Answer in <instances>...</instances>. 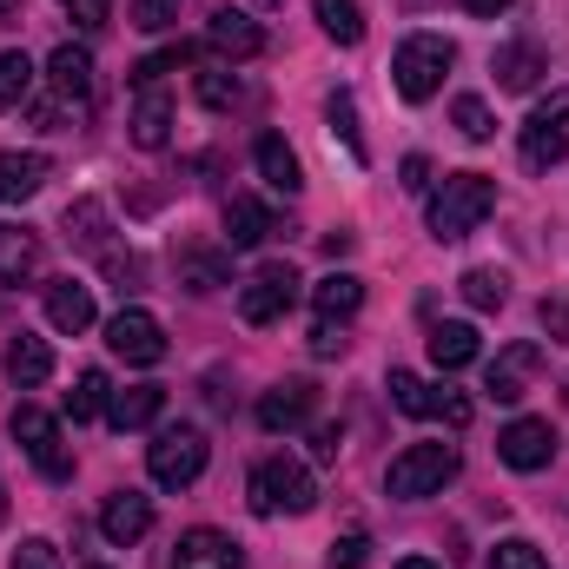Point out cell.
Masks as SVG:
<instances>
[{
	"label": "cell",
	"mask_w": 569,
	"mask_h": 569,
	"mask_svg": "<svg viewBox=\"0 0 569 569\" xmlns=\"http://www.w3.org/2000/svg\"><path fill=\"white\" fill-rule=\"evenodd\" d=\"M497 212V179L483 172H450L437 192H430V239H470L483 219Z\"/></svg>",
	"instance_id": "cell-1"
},
{
	"label": "cell",
	"mask_w": 569,
	"mask_h": 569,
	"mask_svg": "<svg viewBox=\"0 0 569 569\" xmlns=\"http://www.w3.org/2000/svg\"><path fill=\"white\" fill-rule=\"evenodd\" d=\"M206 457H212V443H206V430L199 425H166L152 443H146V470H152L159 490H186V483H199V477H206Z\"/></svg>",
	"instance_id": "cell-2"
},
{
	"label": "cell",
	"mask_w": 569,
	"mask_h": 569,
	"mask_svg": "<svg viewBox=\"0 0 569 569\" xmlns=\"http://www.w3.org/2000/svg\"><path fill=\"white\" fill-rule=\"evenodd\" d=\"M318 503V483H311V470L298 463V457H266L259 470H252V510L259 517H305Z\"/></svg>",
	"instance_id": "cell-3"
},
{
	"label": "cell",
	"mask_w": 569,
	"mask_h": 569,
	"mask_svg": "<svg viewBox=\"0 0 569 569\" xmlns=\"http://www.w3.org/2000/svg\"><path fill=\"white\" fill-rule=\"evenodd\" d=\"M450 477H457V443H411V450L391 457L385 490H391L398 503H418V497H437Z\"/></svg>",
	"instance_id": "cell-4"
},
{
	"label": "cell",
	"mask_w": 569,
	"mask_h": 569,
	"mask_svg": "<svg viewBox=\"0 0 569 569\" xmlns=\"http://www.w3.org/2000/svg\"><path fill=\"white\" fill-rule=\"evenodd\" d=\"M450 67H457V47H450L443 33H411V40L398 47V60H391V80H398V93H405L411 107H425L430 93L443 87Z\"/></svg>",
	"instance_id": "cell-5"
},
{
	"label": "cell",
	"mask_w": 569,
	"mask_h": 569,
	"mask_svg": "<svg viewBox=\"0 0 569 569\" xmlns=\"http://www.w3.org/2000/svg\"><path fill=\"white\" fill-rule=\"evenodd\" d=\"M7 430H13V443L27 450V463L47 477V483H67L73 477V450H67V437H60V425L40 411V405H13V418H7Z\"/></svg>",
	"instance_id": "cell-6"
},
{
	"label": "cell",
	"mask_w": 569,
	"mask_h": 569,
	"mask_svg": "<svg viewBox=\"0 0 569 569\" xmlns=\"http://www.w3.org/2000/svg\"><path fill=\"white\" fill-rule=\"evenodd\" d=\"M107 345H113V358H127V365H159V358H166V331H159V318L140 311V305H120V311L107 318Z\"/></svg>",
	"instance_id": "cell-7"
},
{
	"label": "cell",
	"mask_w": 569,
	"mask_h": 569,
	"mask_svg": "<svg viewBox=\"0 0 569 569\" xmlns=\"http://www.w3.org/2000/svg\"><path fill=\"white\" fill-rule=\"evenodd\" d=\"M298 284L305 279H298L291 266H266L259 279L239 291V318H246V325H279L284 311L298 305Z\"/></svg>",
	"instance_id": "cell-8"
},
{
	"label": "cell",
	"mask_w": 569,
	"mask_h": 569,
	"mask_svg": "<svg viewBox=\"0 0 569 569\" xmlns=\"http://www.w3.org/2000/svg\"><path fill=\"white\" fill-rule=\"evenodd\" d=\"M497 457L510 463V470H543L550 457H557V430H550V418H510V425L497 430Z\"/></svg>",
	"instance_id": "cell-9"
},
{
	"label": "cell",
	"mask_w": 569,
	"mask_h": 569,
	"mask_svg": "<svg viewBox=\"0 0 569 569\" xmlns=\"http://www.w3.org/2000/svg\"><path fill=\"white\" fill-rule=\"evenodd\" d=\"M47 87H53V100H67L73 113H87L93 107V93H100V80H93V53L87 47H53V60H47Z\"/></svg>",
	"instance_id": "cell-10"
},
{
	"label": "cell",
	"mask_w": 569,
	"mask_h": 569,
	"mask_svg": "<svg viewBox=\"0 0 569 569\" xmlns=\"http://www.w3.org/2000/svg\"><path fill=\"white\" fill-rule=\"evenodd\" d=\"M311 411H318V385H305V378H284V385H272V391L259 398V425L272 430V437L311 425Z\"/></svg>",
	"instance_id": "cell-11"
},
{
	"label": "cell",
	"mask_w": 569,
	"mask_h": 569,
	"mask_svg": "<svg viewBox=\"0 0 569 569\" xmlns=\"http://www.w3.org/2000/svg\"><path fill=\"white\" fill-rule=\"evenodd\" d=\"M206 40H212V53H219V60H259V47H266L259 20H252V13H239V7H212Z\"/></svg>",
	"instance_id": "cell-12"
},
{
	"label": "cell",
	"mask_w": 569,
	"mask_h": 569,
	"mask_svg": "<svg viewBox=\"0 0 569 569\" xmlns=\"http://www.w3.org/2000/svg\"><path fill=\"white\" fill-rule=\"evenodd\" d=\"M537 371H543V351H537V345H503L497 365H490V378H483V391H490L497 405H517Z\"/></svg>",
	"instance_id": "cell-13"
},
{
	"label": "cell",
	"mask_w": 569,
	"mask_h": 569,
	"mask_svg": "<svg viewBox=\"0 0 569 569\" xmlns=\"http://www.w3.org/2000/svg\"><path fill=\"white\" fill-rule=\"evenodd\" d=\"M146 530H152V497H140V490H113L107 510H100V537H107L113 550H133Z\"/></svg>",
	"instance_id": "cell-14"
},
{
	"label": "cell",
	"mask_w": 569,
	"mask_h": 569,
	"mask_svg": "<svg viewBox=\"0 0 569 569\" xmlns=\"http://www.w3.org/2000/svg\"><path fill=\"white\" fill-rule=\"evenodd\" d=\"M40 291H47V325H53V331L80 338V331L93 325V284H80V279H47Z\"/></svg>",
	"instance_id": "cell-15"
},
{
	"label": "cell",
	"mask_w": 569,
	"mask_h": 569,
	"mask_svg": "<svg viewBox=\"0 0 569 569\" xmlns=\"http://www.w3.org/2000/svg\"><path fill=\"white\" fill-rule=\"evenodd\" d=\"M172 569H246V550L226 537V530H186L179 537V557H172Z\"/></svg>",
	"instance_id": "cell-16"
},
{
	"label": "cell",
	"mask_w": 569,
	"mask_h": 569,
	"mask_svg": "<svg viewBox=\"0 0 569 569\" xmlns=\"http://www.w3.org/2000/svg\"><path fill=\"white\" fill-rule=\"evenodd\" d=\"M40 266H47L40 232H33V226H7V219H0V279L27 284V279H40Z\"/></svg>",
	"instance_id": "cell-17"
},
{
	"label": "cell",
	"mask_w": 569,
	"mask_h": 569,
	"mask_svg": "<svg viewBox=\"0 0 569 569\" xmlns=\"http://www.w3.org/2000/svg\"><path fill=\"white\" fill-rule=\"evenodd\" d=\"M272 232H279V219H272L259 199H246V192L226 199V252H259Z\"/></svg>",
	"instance_id": "cell-18"
},
{
	"label": "cell",
	"mask_w": 569,
	"mask_h": 569,
	"mask_svg": "<svg viewBox=\"0 0 569 569\" xmlns=\"http://www.w3.org/2000/svg\"><path fill=\"white\" fill-rule=\"evenodd\" d=\"M47 179H53V159L47 152H0V206L33 199Z\"/></svg>",
	"instance_id": "cell-19"
},
{
	"label": "cell",
	"mask_w": 569,
	"mask_h": 569,
	"mask_svg": "<svg viewBox=\"0 0 569 569\" xmlns=\"http://www.w3.org/2000/svg\"><path fill=\"white\" fill-rule=\"evenodd\" d=\"M0 371H7V378H13L20 391L47 385V378H53V351H47V338H33V331L7 338V358H0Z\"/></svg>",
	"instance_id": "cell-20"
},
{
	"label": "cell",
	"mask_w": 569,
	"mask_h": 569,
	"mask_svg": "<svg viewBox=\"0 0 569 569\" xmlns=\"http://www.w3.org/2000/svg\"><path fill=\"white\" fill-rule=\"evenodd\" d=\"M179 284L186 291H219V284H232V252L226 246H186L179 252Z\"/></svg>",
	"instance_id": "cell-21"
},
{
	"label": "cell",
	"mask_w": 569,
	"mask_h": 569,
	"mask_svg": "<svg viewBox=\"0 0 569 569\" xmlns=\"http://www.w3.org/2000/svg\"><path fill=\"white\" fill-rule=\"evenodd\" d=\"M252 159H259V179H266L272 192H284V199H291V192L305 186V166H298V152H291V146H284L279 133H266V140L252 146Z\"/></svg>",
	"instance_id": "cell-22"
},
{
	"label": "cell",
	"mask_w": 569,
	"mask_h": 569,
	"mask_svg": "<svg viewBox=\"0 0 569 569\" xmlns=\"http://www.w3.org/2000/svg\"><path fill=\"white\" fill-rule=\"evenodd\" d=\"M430 365H437V371H463V365H477V325H463V318L430 325Z\"/></svg>",
	"instance_id": "cell-23"
},
{
	"label": "cell",
	"mask_w": 569,
	"mask_h": 569,
	"mask_svg": "<svg viewBox=\"0 0 569 569\" xmlns=\"http://www.w3.org/2000/svg\"><path fill=\"white\" fill-rule=\"evenodd\" d=\"M569 159V133L557 127V120H523V166L530 172H550V166H563Z\"/></svg>",
	"instance_id": "cell-24"
},
{
	"label": "cell",
	"mask_w": 569,
	"mask_h": 569,
	"mask_svg": "<svg viewBox=\"0 0 569 569\" xmlns=\"http://www.w3.org/2000/svg\"><path fill=\"white\" fill-rule=\"evenodd\" d=\"M537 80H543V53H537L530 40L497 47V87H503V93H530Z\"/></svg>",
	"instance_id": "cell-25"
},
{
	"label": "cell",
	"mask_w": 569,
	"mask_h": 569,
	"mask_svg": "<svg viewBox=\"0 0 569 569\" xmlns=\"http://www.w3.org/2000/svg\"><path fill=\"white\" fill-rule=\"evenodd\" d=\"M166 140H172V100H166L159 87H140V107H133V146L159 152Z\"/></svg>",
	"instance_id": "cell-26"
},
{
	"label": "cell",
	"mask_w": 569,
	"mask_h": 569,
	"mask_svg": "<svg viewBox=\"0 0 569 569\" xmlns=\"http://www.w3.org/2000/svg\"><path fill=\"white\" fill-rule=\"evenodd\" d=\"M159 411H166V391H159V385H127V391H113V405H107V418L120 430H146Z\"/></svg>",
	"instance_id": "cell-27"
},
{
	"label": "cell",
	"mask_w": 569,
	"mask_h": 569,
	"mask_svg": "<svg viewBox=\"0 0 569 569\" xmlns=\"http://www.w3.org/2000/svg\"><path fill=\"white\" fill-rule=\"evenodd\" d=\"M107 232H113V219H107L100 199H73V206H67V239H73L80 252H107Z\"/></svg>",
	"instance_id": "cell-28"
},
{
	"label": "cell",
	"mask_w": 569,
	"mask_h": 569,
	"mask_svg": "<svg viewBox=\"0 0 569 569\" xmlns=\"http://www.w3.org/2000/svg\"><path fill=\"white\" fill-rule=\"evenodd\" d=\"M311 305H318V318H338V325H345V318L365 305V284L351 279V272H331V279L311 284Z\"/></svg>",
	"instance_id": "cell-29"
},
{
	"label": "cell",
	"mask_w": 569,
	"mask_h": 569,
	"mask_svg": "<svg viewBox=\"0 0 569 569\" xmlns=\"http://www.w3.org/2000/svg\"><path fill=\"white\" fill-rule=\"evenodd\" d=\"M113 405V385H107V371H80V385L67 391V418L73 425H87V418H100Z\"/></svg>",
	"instance_id": "cell-30"
},
{
	"label": "cell",
	"mask_w": 569,
	"mask_h": 569,
	"mask_svg": "<svg viewBox=\"0 0 569 569\" xmlns=\"http://www.w3.org/2000/svg\"><path fill=\"white\" fill-rule=\"evenodd\" d=\"M318 27H325L338 47H358V40H365V7H358V0H318Z\"/></svg>",
	"instance_id": "cell-31"
},
{
	"label": "cell",
	"mask_w": 569,
	"mask_h": 569,
	"mask_svg": "<svg viewBox=\"0 0 569 569\" xmlns=\"http://www.w3.org/2000/svg\"><path fill=\"white\" fill-rule=\"evenodd\" d=\"M457 291H463L477 311H503V298H510V279H503L497 266H477V272H463V279H457Z\"/></svg>",
	"instance_id": "cell-32"
},
{
	"label": "cell",
	"mask_w": 569,
	"mask_h": 569,
	"mask_svg": "<svg viewBox=\"0 0 569 569\" xmlns=\"http://www.w3.org/2000/svg\"><path fill=\"white\" fill-rule=\"evenodd\" d=\"M325 120H331V133L345 140V152H351V159H365V133H358V100H351V93H331V100H325Z\"/></svg>",
	"instance_id": "cell-33"
},
{
	"label": "cell",
	"mask_w": 569,
	"mask_h": 569,
	"mask_svg": "<svg viewBox=\"0 0 569 569\" xmlns=\"http://www.w3.org/2000/svg\"><path fill=\"white\" fill-rule=\"evenodd\" d=\"M199 100H206L212 113H226V107H239V100H246V87H239V73H232V67H206V73H199Z\"/></svg>",
	"instance_id": "cell-34"
},
{
	"label": "cell",
	"mask_w": 569,
	"mask_h": 569,
	"mask_svg": "<svg viewBox=\"0 0 569 569\" xmlns=\"http://www.w3.org/2000/svg\"><path fill=\"white\" fill-rule=\"evenodd\" d=\"M27 93H33V60L27 53H0V113L20 107Z\"/></svg>",
	"instance_id": "cell-35"
},
{
	"label": "cell",
	"mask_w": 569,
	"mask_h": 569,
	"mask_svg": "<svg viewBox=\"0 0 569 569\" xmlns=\"http://www.w3.org/2000/svg\"><path fill=\"white\" fill-rule=\"evenodd\" d=\"M179 67H192V47L179 40V47H159V53H146L140 67H133V87H159L166 73H179Z\"/></svg>",
	"instance_id": "cell-36"
},
{
	"label": "cell",
	"mask_w": 569,
	"mask_h": 569,
	"mask_svg": "<svg viewBox=\"0 0 569 569\" xmlns=\"http://www.w3.org/2000/svg\"><path fill=\"white\" fill-rule=\"evenodd\" d=\"M425 418H443L450 430H463L470 425V398L450 391V385H425Z\"/></svg>",
	"instance_id": "cell-37"
},
{
	"label": "cell",
	"mask_w": 569,
	"mask_h": 569,
	"mask_svg": "<svg viewBox=\"0 0 569 569\" xmlns=\"http://www.w3.org/2000/svg\"><path fill=\"white\" fill-rule=\"evenodd\" d=\"M490 569H550V557H543L530 537H503V543L490 550Z\"/></svg>",
	"instance_id": "cell-38"
},
{
	"label": "cell",
	"mask_w": 569,
	"mask_h": 569,
	"mask_svg": "<svg viewBox=\"0 0 569 569\" xmlns=\"http://www.w3.org/2000/svg\"><path fill=\"white\" fill-rule=\"evenodd\" d=\"M450 120H457V133H463V140H490V133H497V120H490V107H483L477 93H463V100L450 107Z\"/></svg>",
	"instance_id": "cell-39"
},
{
	"label": "cell",
	"mask_w": 569,
	"mask_h": 569,
	"mask_svg": "<svg viewBox=\"0 0 569 569\" xmlns=\"http://www.w3.org/2000/svg\"><path fill=\"white\" fill-rule=\"evenodd\" d=\"M133 27H140V33H166V27H179V0H133Z\"/></svg>",
	"instance_id": "cell-40"
},
{
	"label": "cell",
	"mask_w": 569,
	"mask_h": 569,
	"mask_svg": "<svg viewBox=\"0 0 569 569\" xmlns=\"http://www.w3.org/2000/svg\"><path fill=\"white\" fill-rule=\"evenodd\" d=\"M391 405L405 418H425V378L418 371H391Z\"/></svg>",
	"instance_id": "cell-41"
},
{
	"label": "cell",
	"mask_w": 569,
	"mask_h": 569,
	"mask_svg": "<svg viewBox=\"0 0 569 569\" xmlns=\"http://www.w3.org/2000/svg\"><path fill=\"white\" fill-rule=\"evenodd\" d=\"M7 569H60V550L47 543V537H27L20 550H13V563Z\"/></svg>",
	"instance_id": "cell-42"
},
{
	"label": "cell",
	"mask_w": 569,
	"mask_h": 569,
	"mask_svg": "<svg viewBox=\"0 0 569 569\" xmlns=\"http://www.w3.org/2000/svg\"><path fill=\"white\" fill-rule=\"evenodd\" d=\"M365 557H371V537H365V530H345V537L331 543V569H358Z\"/></svg>",
	"instance_id": "cell-43"
},
{
	"label": "cell",
	"mask_w": 569,
	"mask_h": 569,
	"mask_svg": "<svg viewBox=\"0 0 569 569\" xmlns=\"http://www.w3.org/2000/svg\"><path fill=\"white\" fill-rule=\"evenodd\" d=\"M100 266H107V279L120 284V291L140 284V259H133V252H100Z\"/></svg>",
	"instance_id": "cell-44"
},
{
	"label": "cell",
	"mask_w": 569,
	"mask_h": 569,
	"mask_svg": "<svg viewBox=\"0 0 569 569\" xmlns=\"http://www.w3.org/2000/svg\"><path fill=\"white\" fill-rule=\"evenodd\" d=\"M311 351H318V358H338V351H345V325H338V318H318V325H311Z\"/></svg>",
	"instance_id": "cell-45"
},
{
	"label": "cell",
	"mask_w": 569,
	"mask_h": 569,
	"mask_svg": "<svg viewBox=\"0 0 569 569\" xmlns=\"http://www.w3.org/2000/svg\"><path fill=\"white\" fill-rule=\"evenodd\" d=\"M80 27H107V13H113V0H60Z\"/></svg>",
	"instance_id": "cell-46"
},
{
	"label": "cell",
	"mask_w": 569,
	"mask_h": 569,
	"mask_svg": "<svg viewBox=\"0 0 569 569\" xmlns=\"http://www.w3.org/2000/svg\"><path fill=\"white\" fill-rule=\"evenodd\" d=\"M338 443H345V430H338V425L311 430V457H318V463H331V457H338Z\"/></svg>",
	"instance_id": "cell-47"
},
{
	"label": "cell",
	"mask_w": 569,
	"mask_h": 569,
	"mask_svg": "<svg viewBox=\"0 0 569 569\" xmlns=\"http://www.w3.org/2000/svg\"><path fill=\"white\" fill-rule=\"evenodd\" d=\"M425 186H430V159L411 152V159H405V192H425Z\"/></svg>",
	"instance_id": "cell-48"
},
{
	"label": "cell",
	"mask_w": 569,
	"mask_h": 569,
	"mask_svg": "<svg viewBox=\"0 0 569 569\" xmlns=\"http://www.w3.org/2000/svg\"><path fill=\"white\" fill-rule=\"evenodd\" d=\"M543 325H550L557 338H569V305L563 298H543Z\"/></svg>",
	"instance_id": "cell-49"
},
{
	"label": "cell",
	"mask_w": 569,
	"mask_h": 569,
	"mask_svg": "<svg viewBox=\"0 0 569 569\" xmlns=\"http://www.w3.org/2000/svg\"><path fill=\"white\" fill-rule=\"evenodd\" d=\"M510 7H517V0H463L470 20H497V13H510Z\"/></svg>",
	"instance_id": "cell-50"
},
{
	"label": "cell",
	"mask_w": 569,
	"mask_h": 569,
	"mask_svg": "<svg viewBox=\"0 0 569 569\" xmlns=\"http://www.w3.org/2000/svg\"><path fill=\"white\" fill-rule=\"evenodd\" d=\"M398 569H443V563H430V557H405Z\"/></svg>",
	"instance_id": "cell-51"
},
{
	"label": "cell",
	"mask_w": 569,
	"mask_h": 569,
	"mask_svg": "<svg viewBox=\"0 0 569 569\" xmlns=\"http://www.w3.org/2000/svg\"><path fill=\"white\" fill-rule=\"evenodd\" d=\"M7 13H20V0H0V20H7Z\"/></svg>",
	"instance_id": "cell-52"
},
{
	"label": "cell",
	"mask_w": 569,
	"mask_h": 569,
	"mask_svg": "<svg viewBox=\"0 0 569 569\" xmlns=\"http://www.w3.org/2000/svg\"><path fill=\"white\" fill-rule=\"evenodd\" d=\"M0 523H7V490H0Z\"/></svg>",
	"instance_id": "cell-53"
},
{
	"label": "cell",
	"mask_w": 569,
	"mask_h": 569,
	"mask_svg": "<svg viewBox=\"0 0 569 569\" xmlns=\"http://www.w3.org/2000/svg\"><path fill=\"white\" fill-rule=\"evenodd\" d=\"M252 7H279V0H252Z\"/></svg>",
	"instance_id": "cell-54"
},
{
	"label": "cell",
	"mask_w": 569,
	"mask_h": 569,
	"mask_svg": "<svg viewBox=\"0 0 569 569\" xmlns=\"http://www.w3.org/2000/svg\"><path fill=\"white\" fill-rule=\"evenodd\" d=\"M87 569H107V563H87Z\"/></svg>",
	"instance_id": "cell-55"
}]
</instances>
